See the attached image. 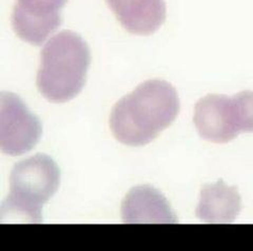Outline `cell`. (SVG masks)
I'll list each match as a JSON object with an SVG mask.
<instances>
[{
  "mask_svg": "<svg viewBox=\"0 0 253 251\" xmlns=\"http://www.w3.org/2000/svg\"><path fill=\"white\" fill-rule=\"evenodd\" d=\"M242 209L241 195L235 187L226 186L219 179L213 185H206L201 191L196 216L206 223H232Z\"/></svg>",
  "mask_w": 253,
  "mask_h": 251,
  "instance_id": "9",
  "label": "cell"
},
{
  "mask_svg": "<svg viewBox=\"0 0 253 251\" xmlns=\"http://www.w3.org/2000/svg\"><path fill=\"white\" fill-rule=\"evenodd\" d=\"M194 125L201 137L215 144L231 142L241 133L233 99L225 95L210 94L197 101Z\"/></svg>",
  "mask_w": 253,
  "mask_h": 251,
  "instance_id": "6",
  "label": "cell"
},
{
  "mask_svg": "<svg viewBox=\"0 0 253 251\" xmlns=\"http://www.w3.org/2000/svg\"><path fill=\"white\" fill-rule=\"evenodd\" d=\"M122 215L128 224L177 222L167 199L151 186L132 188L123 201Z\"/></svg>",
  "mask_w": 253,
  "mask_h": 251,
  "instance_id": "7",
  "label": "cell"
},
{
  "mask_svg": "<svg viewBox=\"0 0 253 251\" xmlns=\"http://www.w3.org/2000/svg\"><path fill=\"white\" fill-rule=\"evenodd\" d=\"M178 112L179 99L173 85L151 80L140 84L113 107L110 127L121 143L144 146L168 128Z\"/></svg>",
  "mask_w": 253,
  "mask_h": 251,
  "instance_id": "1",
  "label": "cell"
},
{
  "mask_svg": "<svg viewBox=\"0 0 253 251\" xmlns=\"http://www.w3.org/2000/svg\"><path fill=\"white\" fill-rule=\"evenodd\" d=\"M232 99L240 132L253 133V92H241Z\"/></svg>",
  "mask_w": 253,
  "mask_h": 251,
  "instance_id": "10",
  "label": "cell"
},
{
  "mask_svg": "<svg viewBox=\"0 0 253 251\" xmlns=\"http://www.w3.org/2000/svg\"><path fill=\"white\" fill-rule=\"evenodd\" d=\"M60 171L50 156L38 153L15 165L10 192L0 209V221L42 223V208L57 191Z\"/></svg>",
  "mask_w": 253,
  "mask_h": 251,
  "instance_id": "3",
  "label": "cell"
},
{
  "mask_svg": "<svg viewBox=\"0 0 253 251\" xmlns=\"http://www.w3.org/2000/svg\"><path fill=\"white\" fill-rule=\"evenodd\" d=\"M42 124L14 93L0 95V149L16 156L33 149L42 136Z\"/></svg>",
  "mask_w": 253,
  "mask_h": 251,
  "instance_id": "4",
  "label": "cell"
},
{
  "mask_svg": "<svg viewBox=\"0 0 253 251\" xmlns=\"http://www.w3.org/2000/svg\"><path fill=\"white\" fill-rule=\"evenodd\" d=\"M68 0H16L12 27L17 36L41 45L62 22L61 9Z\"/></svg>",
  "mask_w": 253,
  "mask_h": 251,
  "instance_id": "5",
  "label": "cell"
},
{
  "mask_svg": "<svg viewBox=\"0 0 253 251\" xmlns=\"http://www.w3.org/2000/svg\"><path fill=\"white\" fill-rule=\"evenodd\" d=\"M90 62V49L82 36L62 31L42 51L36 80L39 92L54 103L73 99L84 88Z\"/></svg>",
  "mask_w": 253,
  "mask_h": 251,
  "instance_id": "2",
  "label": "cell"
},
{
  "mask_svg": "<svg viewBox=\"0 0 253 251\" xmlns=\"http://www.w3.org/2000/svg\"><path fill=\"white\" fill-rule=\"evenodd\" d=\"M122 26L132 34L150 35L167 16L165 0H106Z\"/></svg>",
  "mask_w": 253,
  "mask_h": 251,
  "instance_id": "8",
  "label": "cell"
}]
</instances>
